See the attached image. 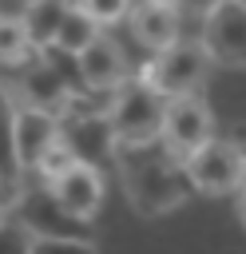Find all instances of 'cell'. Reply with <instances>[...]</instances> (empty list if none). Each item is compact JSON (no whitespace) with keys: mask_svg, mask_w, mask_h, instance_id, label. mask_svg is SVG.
<instances>
[{"mask_svg":"<svg viewBox=\"0 0 246 254\" xmlns=\"http://www.w3.org/2000/svg\"><path fill=\"white\" fill-rule=\"evenodd\" d=\"M0 250L4 254H32V230L12 210H0Z\"/></svg>","mask_w":246,"mask_h":254,"instance_id":"obj_19","label":"cell"},{"mask_svg":"<svg viewBox=\"0 0 246 254\" xmlns=\"http://www.w3.org/2000/svg\"><path fill=\"white\" fill-rule=\"evenodd\" d=\"M206 67H210V56L198 40H175L151 56L139 79H147L159 95H183V91H198V83L206 79Z\"/></svg>","mask_w":246,"mask_h":254,"instance_id":"obj_4","label":"cell"},{"mask_svg":"<svg viewBox=\"0 0 246 254\" xmlns=\"http://www.w3.org/2000/svg\"><path fill=\"white\" fill-rule=\"evenodd\" d=\"M71 60H75V79H79L83 87L115 91V87L127 79V56H123V48H119L111 36H103V32H95Z\"/></svg>","mask_w":246,"mask_h":254,"instance_id":"obj_8","label":"cell"},{"mask_svg":"<svg viewBox=\"0 0 246 254\" xmlns=\"http://www.w3.org/2000/svg\"><path fill=\"white\" fill-rule=\"evenodd\" d=\"M52 194H56V202L63 206V210H71L75 218H95V210L103 206V175L95 171V167H87V163H71L60 179H52V183H44Z\"/></svg>","mask_w":246,"mask_h":254,"instance_id":"obj_10","label":"cell"},{"mask_svg":"<svg viewBox=\"0 0 246 254\" xmlns=\"http://www.w3.org/2000/svg\"><path fill=\"white\" fill-rule=\"evenodd\" d=\"M214 135V115L210 107L194 95V91H183V95H167L163 99V123H159V139L163 147L175 155V159H186L198 143H206Z\"/></svg>","mask_w":246,"mask_h":254,"instance_id":"obj_6","label":"cell"},{"mask_svg":"<svg viewBox=\"0 0 246 254\" xmlns=\"http://www.w3.org/2000/svg\"><path fill=\"white\" fill-rule=\"evenodd\" d=\"M71 163H75L71 147H67V143H63L60 135H56V139H52V143H48V147L40 151V159L32 163V171L40 175V183H52V179H60V175H63V171H67Z\"/></svg>","mask_w":246,"mask_h":254,"instance_id":"obj_18","label":"cell"},{"mask_svg":"<svg viewBox=\"0 0 246 254\" xmlns=\"http://www.w3.org/2000/svg\"><path fill=\"white\" fill-rule=\"evenodd\" d=\"M111 163L119 171V183H123L131 206L143 218H163L194 194V187L183 171V159H175L159 135L143 139V143H115Z\"/></svg>","mask_w":246,"mask_h":254,"instance_id":"obj_1","label":"cell"},{"mask_svg":"<svg viewBox=\"0 0 246 254\" xmlns=\"http://www.w3.org/2000/svg\"><path fill=\"white\" fill-rule=\"evenodd\" d=\"M36 56H40V48H32V40H28L24 24H20V20H12V16H0V64L28 67Z\"/></svg>","mask_w":246,"mask_h":254,"instance_id":"obj_16","label":"cell"},{"mask_svg":"<svg viewBox=\"0 0 246 254\" xmlns=\"http://www.w3.org/2000/svg\"><path fill=\"white\" fill-rule=\"evenodd\" d=\"M12 206V187H8V179L0 175V210H8Z\"/></svg>","mask_w":246,"mask_h":254,"instance_id":"obj_22","label":"cell"},{"mask_svg":"<svg viewBox=\"0 0 246 254\" xmlns=\"http://www.w3.org/2000/svg\"><path fill=\"white\" fill-rule=\"evenodd\" d=\"M163 99L147 79H123L115 91H111V103H107V123H111V135L115 143H143V139H155L159 135V123H163Z\"/></svg>","mask_w":246,"mask_h":254,"instance_id":"obj_3","label":"cell"},{"mask_svg":"<svg viewBox=\"0 0 246 254\" xmlns=\"http://www.w3.org/2000/svg\"><path fill=\"white\" fill-rule=\"evenodd\" d=\"M83 16H91L95 24H115L131 12V0H71Z\"/></svg>","mask_w":246,"mask_h":254,"instance_id":"obj_20","label":"cell"},{"mask_svg":"<svg viewBox=\"0 0 246 254\" xmlns=\"http://www.w3.org/2000/svg\"><path fill=\"white\" fill-rule=\"evenodd\" d=\"M12 115H16V103H12L8 87L0 83V175L8 179V187H12V194H16V187L24 183V171H20V163H16V143H12Z\"/></svg>","mask_w":246,"mask_h":254,"instance_id":"obj_15","label":"cell"},{"mask_svg":"<svg viewBox=\"0 0 246 254\" xmlns=\"http://www.w3.org/2000/svg\"><path fill=\"white\" fill-rule=\"evenodd\" d=\"M28 230H32V250H95V234L87 218H75L56 202V194L40 187H16L12 206H8Z\"/></svg>","mask_w":246,"mask_h":254,"instance_id":"obj_2","label":"cell"},{"mask_svg":"<svg viewBox=\"0 0 246 254\" xmlns=\"http://www.w3.org/2000/svg\"><path fill=\"white\" fill-rule=\"evenodd\" d=\"M127 16H131L135 40H139L143 48H151V52H159V48H167V44L179 40V8H175V4L143 0V4H135Z\"/></svg>","mask_w":246,"mask_h":254,"instance_id":"obj_13","label":"cell"},{"mask_svg":"<svg viewBox=\"0 0 246 254\" xmlns=\"http://www.w3.org/2000/svg\"><path fill=\"white\" fill-rule=\"evenodd\" d=\"M183 171L198 194H226L246 183V151L210 135L183 159Z\"/></svg>","mask_w":246,"mask_h":254,"instance_id":"obj_5","label":"cell"},{"mask_svg":"<svg viewBox=\"0 0 246 254\" xmlns=\"http://www.w3.org/2000/svg\"><path fill=\"white\" fill-rule=\"evenodd\" d=\"M24 4H28V0H24Z\"/></svg>","mask_w":246,"mask_h":254,"instance_id":"obj_25","label":"cell"},{"mask_svg":"<svg viewBox=\"0 0 246 254\" xmlns=\"http://www.w3.org/2000/svg\"><path fill=\"white\" fill-rule=\"evenodd\" d=\"M60 139L71 147L75 163H87L95 171L111 167V151H115V135L103 115H83V119H60Z\"/></svg>","mask_w":246,"mask_h":254,"instance_id":"obj_9","label":"cell"},{"mask_svg":"<svg viewBox=\"0 0 246 254\" xmlns=\"http://www.w3.org/2000/svg\"><path fill=\"white\" fill-rule=\"evenodd\" d=\"M210 64L222 67H246V4L242 0H218L202 16V40Z\"/></svg>","mask_w":246,"mask_h":254,"instance_id":"obj_7","label":"cell"},{"mask_svg":"<svg viewBox=\"0 0 246 254\" xmlns=\"http://www.w3.org/2000/svg\"><path fill=\"white\" fill-rule=\"evenodd\" d=\"M242 4H246V0H242Z\"/></svg>","mask_w":246,"mask_h":254,"instance_id":"obj_26","label":"cell"},{"mask_svg":"<svg viewBox=\"0 0 246 254\" xmlns=\"http://www.w3.org/2000/svg\"><path fill=\"white\" fill-rule=\"evenodd\" d=\"M214 4H218V0H175V8H186V12H194L198 20H202V16H206Z\"/></svg>","mask_w":246,"mask_h":254,"instance_id":"obj_21","label":"cell"},{"mask_svg":"<svg viewBox=\"0 0 246 254\" xmlns=\"http://www.w3.org/2000/svg\"><path fill=\"white\" fill-rule=\"evenodd\" d=\"M67 8H71V0H28V8H24V16H20V24H24V32H28V40H32V48H52V40H56V32H60V24H63V16H67Z\"/></svg>","mask_w":246,"mask_h":254,"instance_id":"obj_14","label":"cell"},{"mask_svg":"<svg viewBox=\"0 0 246 254\" xmlns=\"http://www.w3.org/2000/svg\"><path fill=\"white\" fill-rule=\"evenodd\" d=\"M99 32V24L91 20V16H83L75 4L67 8V16H63V24H60V32H56V40H52V48L56 52H63V56H75L91 36Z\"/></svg>","mask_w":246,"mask_h":254,"instance_id":"obj_17","label":"cell"},{"mask_svg":"<svg viewBox=\"0 0 246 254\" xmlns=\"http://www.w3.org/2000/svg\"><path fill=\"white\" fill-rule=\"evenodd\" d=\"M238 214H242V222H246V183H242V202H238Z\"/></svg>","mask_w":246,"mask_h":254,"instance_id":"obj_23","label":"cell"},{"mask_svg":"<svg viewBox=\"0 0 246 254\" xmlns=\"http://www.w3.org/2000/svg\"><path fill=\"white\" fill-rule=\"evenodd\" d=\"M159 4H175V0H159Z\"/></svg>","mask_w":246,"mask_h":254,"instance_id":"obj_24","label":"cell"},{"mask_svg":"<svg viewBox=\"0 0 246 254\" xmlns=\"http://www.w3.org/2000/svg\"><path fill=\"white\" fill-rule=\"evenodd\" d=\"M60 135V119H56V111H48V107H20L16 115H12V143H16V163H20V171H32V163L40 159V151L52 143Z\"/></svg>","mask_w":246,"mask_h":254,"instance_id":"obj_12","label":"cell"},{"mask_svg":"<svg viewBox=\"0 0 246 254\" xmlns=\"http://www.w3.org/2000/svg\"><path fill=\"white\" fill-rule=\"evenodd\" d=\"M71 83H79L75 75H67L60 64H56V56L44 48L28 67H24V79H20V95L32 103V107H48V111H56L60 107V99L67 95V87Z\"/></svg>","mask_w":246,"mask_h":254,"instance_id":"obj_11","label":"cell"}]
</instances>
